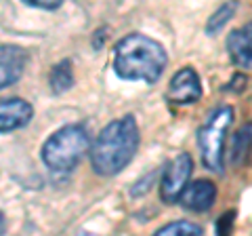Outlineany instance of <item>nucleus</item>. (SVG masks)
I'll list each match as a JSON object with an SVG mask.
<instances>
[{"label": "nucleus", "mask_w": 252, "mask_h": 236, "mask_svg": "<svg viewBox=\"0 0 252 236\" xmlns=\"http://www.w3.org/2000/svg\"><path fill=\"white\" fill-rule=\"evenodd\" d=\"M91 150V135L82 124H65L51 133L40 148V158L53 173H69Z\"/></svg>", "instance_id": "nucleus-3"}, {"label": "nucleus", "mask_w": 252, "mask_h": 236, "mask_svg": "<svg viewBox=\"0 0 252 236\" xmlns=\"http://www.w3.org/2000/svg\"><path fill=\"white\" fill-rule=\"evenodd\" d=\"M215 200H217V186L208 182V179H195V182L187 184V188L179 198V202L187 211H193V213L210 211Z\"/></svg>", "instance_id": "nucleus-10"}, {"label": "nucleus", "mask_w": 252, "mask_h": 236, "mask_svg": "<svg viewBox=\"0 0 252 236\" xmlns=\"http://www.w3.org/2000/svg\"><path fill=\"white\" fill-rule=\"evenodd\" d=\"M160 175V171H154V173H149V175L145 177V179H141V182H137V186H132V196H141V194H145L149 188H152V184H154V179Z\"/></svg>", "instance_id": "nucleus-16"}, {"label": "nucleus", "mask_w": 252, "mask_h": 236, "mask_svg": "<svg viewBox=\"0 0 252 236\" xmlns=\"http://www.w3.org/2000/svg\"><path fill=\"white\" fill-rule=\"evenodd\" d=\"M193 173V158L189 152L177 154L172 160L166 162V167L162 169L160 177V198L166 204H175L183 190L189 184V177Z\"/></svg>", "instance_id": "nucleus-5"}, {"label": "nucleus", "mask_w": 252, "mask_h": 236, "mask_svg": "<svg viewBox=\"0 0 252 236\" xmlns=\"http://www.w3.org/2000/svg\"><path fill=\"white\" fill-rule=\"evenodd\" d=\"M32 116H34V108L30 101L21 97L0 99V133H13L28 127Z\"/></svg>", "instance_id": "nucleus-7"}, {"label": "nucleus", "mask_w": 252, "mask_h": 236, "mask_svg": "<svg viewBox=\"0 0 252 236\" xmlns=\"http://www.w3.org/2000/svg\"><path fill=\"white\" fill-rule=\"evenodd\" d=\"M30 6H36V9H44V11H55L63 4V0H23Z\"/></svg>", "instance_id": "nucleus-17"}, {"label": "nucleus", "mask_w": 252, "mask_h": 236, "mask_svg": "<svg viewBox=\"0 0 252 236\" xmlns=\"http://www.w3.org/2000/svg\"><path fill=\"white\" fill-rule=\"evenodd\" d=\"M156 234L158 236H202L204 228L193 222H187V219H181V222H170L166 226H162Z\"/></svg>", "instance_id": "nucleus-14"}, {"label": "nucleus", "mask_w": 252, "mask_h": 236, "mask_svg": "<svg viewBox=\"0 0 252 236\" xmlns=\"http://www.w3.org/2000/svg\"><path fill=\"white\" fill-rule=\"evenodd\" d=\"M139 124L132 114L116 118L99 131L91 146V167L101 177H114L128 167L139 150Z\"/></svg>", "instance_id": "nucleus-1"}, {"label": "nucleus", "mask_w": 252, "mask_h": 236, "mask_svg": "<svg viewBox=\"0 0 252 236\" xmlns=\"http://www.w3.org/2000/svg\"><path fill=\"white\" fill-rule=\"evenodd\" d=\"M114 72L122 80L156 84L168 66V55L156 38L132 32L114 44Z\"/></svg>", "instance_id": "nucleus-2"}, {"label": "nucleus", "mask_w": 252, "mask_h": 236, "mask_svg": "<svg viewBox=\"0 0 252 236\" xmlns=\"http://www.w3.org/2000/svg\"><path fill=\"white\" fill-rule=\"evenodd\" d=\"M238 9H240V2H238V0H227V2H223V4H220L219 9L208 17V21H206V34H208V36H217L220 30H223L227 23H229V21L235 17Z\"/></svg>", "instance_id": "nucleus-13"}, {"label": "nucleus", "mask_w": 252, "mask_h": 236, "mask_svg": "<svg viewBox=\"0 0 252 236\" xmlns=\"http://www.w3.org/2000/svg\"><path fill=\"white\" fill-rule=\"evenodd\" d=\"M4 230H6V219H4V213L0 211V234H4Z\"/></svg>", "instance_id": "nucleus-18"}, {"label": "nucleus", "mask_w": 252, "mask_h": 236, "mask_svg": "<svg viewBox=\"0 0 252 236\" xmlns=\"http://www.w3.org/2000/svg\"><path fill=\"white\" fill-rule=\"evenodd\" d=\"M233 122V108L220 106L210 112L206 122L198 131V148L204 167L212 173H223L225 169V135Z\"/></svg>", "instance_id": "nucleus-4"}, {"label": "nucleus", "mask_w": 252, "mask_h": 236, "mask_svg": "<svg viewBox=\"0 0 252 236\" xmlns=\"http://www.w3.org/2000/svg\"><path fill=\"white\" fill-rule=\"evenodd\" d=\"M28 64L26 51L17 44H0V91L6 89L23 76Z\"/></svg>", "instance_id": "nucleus-8"}, {"label": "nucleus", "mask_w": 252, "mask_h": 236, "mask_svg": "<svg viewBox=\"0 0 252 236\" xmlns=\"http://www.w3.org/2000/svg\"><path fill=\"white\" fill-rule=\"evenodd\" d=\"M168 101L177 106H189L202 99V82L200 76L193 68H181L179 72L170 78L168 91H166Z\"/></svg>", "instance_id": "nucleus-6"}, {"label": "nucleus", "mask_w": 252, "mask_h": 236, "mask_svg": "<svg viewBox=\"0 0 252 236\" xmlns=\"http://www.w3.org/2000/svg\"><path fill=\"white\" fill-rule=\"evenodd\" d=\"M49 86L55 95H61V93L69 91L74 86V68L69 59H63L59 64H55L51 68L49 74Z\"/></svg>", "instance_id": "nucleus-12"}, {"label": "nucleus", "mask_w": 252, "mask_h": 236, "mask_svg": "<svg viewBox=\"0 0 252 236\" xmlns=\"http://www.w3.org/2000/svg\"><path fill=\"white\" fill-rule=\"evenodd\" d=\"M233 222H235V211H227V213H223L217 219V226H215L217 234H229L231 228H233Z\"/></svg>", "instance_id": "nucleus-15"}, {"label": "nucleus", "mask_w": 252, "mask_h": 236, "mask_svg": "<svg viewBox=\"0 0 252 236\" xmlns=\"http://www.w3.org/2000/svg\"><path fill=\"white\" fill-rule=\"evenodd\" d=\"M225 46L233 66L242 70H252V21L229 32Z\"/></svg>", "instance_id": "nucleus-9"}, {"label": "nucleus", "mask_w": 252, "mask_h": 236, "mask_svg": "<svg viewBox=\"0 0 252 236\" xmlns=\"http://www.w3.org/2000/svg\"><path fill=\"white\" fill-rule=\"evenodd\" d=\"M250 152H252V122L244 124V127L233 135L231 150H229V162L233 167H240V164L246 162Z\"/></svg>", "instance_id": "nucleus-11"}]
</instances>
